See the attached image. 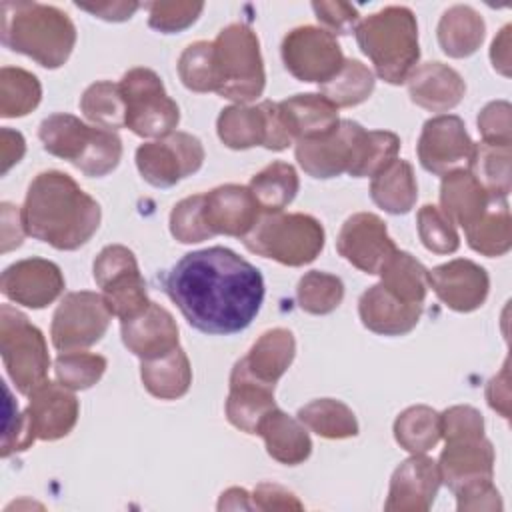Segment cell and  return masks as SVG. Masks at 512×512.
<instances>
[{
	"label": "cell",
	"mask_w": 512,
	"mask_h": 512,
	"mask_svg": "<svg viewBox=\"0 0 512 512\" xmlns=\"http://www.w3.org/2000/svg\"><path fill=\"white\" fill-rule=\"evenodd\" d=\"M298 420L328 440L352 438L358 434V420L354 412L340 400L318 398L298 410Z\"/></svg>",
	"instance_id": "obj_39"
},
{
	"label": "cell",
	"mask_w": 512,
	"mask_h": 512,
	"mask_svg": "<svg viewBox=\"0 0 512 512\" xmlns=\"http://www.w3.org/2000/svg\"><path fill=\"white\" fill-rule=\"evenodd\" d=\"M2 44L44 68H60L76 44V26L66 12L40 2L0 4Z\"/></svg>",
	"instance_id": "obj_3"
},
{
	"label": "cell",
	"mask_w": 512,
	"mask_h": 512,
	"mask_svg": "<svg viewBox=\"0 0 512 512\" xmlns=\"http://www.w3.org/2000/svg\"><path fill=\"white\" fill-rule=\"evenodd\" d=\"M262 216L248 186L222 184L204 194V218L210 232L244 238Z\"/></svg>",
	"instance_id": "obj_22"
},
{
	"label": "cell",
	"mask_w": 512,
	"mask_h": 512,
	"mask_svg": "<svg viewBox=\"0 0 512 512\" xmlns=\"http://www.w3.org/2000/svg\"><path fill=\"white\" fill-rule=\"evenodd\" d=\"M416 224H418V236L430 252L452 254L458 250V246H460L458 232L438 206L424 204L418 210Z\"/></svg>",
	"instance_id": "obj_48"
},
{
	"label": "cell",
	"mask_w": 512,
	"mask_h": 512,
	"mask_svg": "<svg viewBox=\"0 0 512 512\" xmlns=\"http://www.w3.org/2000/svg\"><path fill=\"white\" fill-rule=\"evenodd\" d=\"M0 352L4 368L24 396H30L48 378L50 356L44 334L26 314L10 304L0 308Z\"/></svg>",
	"instance_id": "obj_8"
},
{
	"label": "cell",
	"mask_w": 512,
	"mask_h": 512,
	"mask_svg": "<svg viewBox=\"0 0 512 512\" xmlns=\"http://www.w3.org/2000/svg\"><path fill=\"white\" fill-rule=\"evenodd\" d=\"M38 138L44 150L72 162L90 178L110 174L122 158V140L116 132L88 126L72 114H52L40 122Z\"/></svg>",
	"instance_id": "obj_5"
},
{
	"label": "cell",
	"mask_w": 512,
	"mask_h": 512,
	"mask_svg": "<svg viewBox=\"0 0 512 512\" xmlns=\"http://www.w3.org/2000/svg\"><path fill=\"white\" fill-rule=\"evenodd\" d=\"M202 162V142L188 132H172L136 148L138 172L156 188H170L178 184L182 178L198 172Z\"/></svg>",
	"instance_id": "obj_13"
},
{
	"label": "cell",
	"mask_w": 512,
	"mask_h": 512,
	"mask_svg": "<svg viewBox=\"0 0 512 512\" xmlns=\"http://www.w3.org/2000/svg\"><path fill=\"white\" fill-rule=\"evenodd\" d=\"M438 44L450 58L472 56L486 36L484 18L466 4L448 8L438 22Z\"/></svg>",
	"instance_id": "obj_32"
},
{
	"label": "cell",
	"mask_w": 512,
	"mask_h": 512,
	"mask_svg": "<svg viewBox=\"0 0 512 512\" xmlns=\"http://www.w3.org/2000/svg\"><path fill=\"white\" fill-rule=\"evenodd\" d=\"M218 138L232 150L264 146L280 152L294 144L276 102L264 100L256 106L234 104L220 112L216 120Z\"/></svg>",
	"instance_id": "obj_11"
},
{
	"label": "cell",
	"mask_w": 512,
	"mask_h": 512,
	"mask_svg": "<svg viewBox=\"0 0 512 512\" xmlns=\"http://www.w3.org/2000/svg\"><path fill=\"white\" fill-rule=\"evenodd\" d=\"M276 408L274 386L254 378L242 360H238L230 372V392L226 398L228 422L246 432L256 434L260 420Z\"/></svg>",
	"instance_id": "obj_25"
},
{
	"label": "cell",
	"mask_w": 512,
	"mask_h": 512,
	"mask_svg": "<svg viewBox=\"0 0 512 512\" xmlns=\"http://www.w3.org/2000/svg\"><path fill=\"white\" fill-rule=\"evenodd\" d=\"M100 218V204L60 170L40 172L30 182L22 206L26 234L56 250L84 246L96 234Z\"/></svg>",
	"instance_id": "obj_2"
},
{
	"label": "cell",
	"mask_w": 512,
	"mask_h": 512,
	"mask_svg": "<svg viewBox=\"0 0 512 512\" xmlns=\"http://www.w3.org/2000/svg\"><path fill=\"white\" fill-rule=\"evenodd\" d=\"M216 94L236 104L262 96L266 74L256 32L246 24H228L212 42Z\"/></svg>",
	"instance_id": "obj_6"
},
{
	"label": "cell",
	"mask_w": 512,
	"mask_h": 512,
	"mask_svg": "<svg viewBox=\"0 0 512 512\" xmlns=\"http://www.w3.org/2000/svg\"><path fill=\"white\" fill-rule=\"evenodd\" d=\"M244 246L284 266H304L316 260L324 248L322 224L302 212H262L256 226L242 238Z\"/></svg>",
	"instance_id": "obj_7"
},
{
	"label": "cell",
	"mask_w": 512,
	"mask_h": 512,
	"mask_svg": "<svg viewBox=\"0 0 512 512\" xmlns=\"http://www.w3.org/2000/svg\"><path fill=\"white\" fill-rule=\"evenodd\" d=\"M510 30L512 26L506 24L500 34L494 38L490 48V60L494 70H498L502 76H510Z\"/></svg>",
	"instance_id": "obj_61"
},
{
	"label": "cell",
	"mask_w": 512,
	"mask_h": 512,
	"mask_svg": "<svg viewBox=\"0 0 512 512\" xmlns=\"http://www.w3.org/2000/svg\"><path fill=\"white\" fill-rule=\"evenodd\" d=\"M410 100L430 112H448L466 94L464 78L442 62H424L406 78Z\"/></svg>",
	"instance_id": "obj_26"
},
{
	"label": "cell",
	"mask_w": 512,
	"mask_h": 512,
	"mask_svg": "<svg viewBox=\"0 0 512 512\" xmlns=\"http://www.w3.org/2000/svg\"><path fill=\"white\" fill-rule=\"evenodd\" d=\"M296 354L294 334L286 328L266 330L248 350L244 358H240L246 370L258 378L260 382L276 386L282 374L290 368Z\"/></svg>",
	"instance_id": "obj_31"
},
{
	"label": "cell",
	"mask_w": 512,
	"mask_h": 512,
	"mask_svg": "<svg viewBox=\"0 0 512 512\" xmlns=\"http://www.w3.org/2000/svg\"><path fill=\"white\" fill-rule=\"evenodd\" d=\"M278 108L294 142L324 138L340 124L338 108L320 92L294 94L278 102Z\"/></svg>",
	"instance_id": "obj_28"
},
{
	"label": "cell",
	"mask_w": 512,
	"mask_h": 512,
	"mask_svg": "<svg viewBox=\"0 0 512 512\" xmlns=\"http://www.w3.org/2000/svg\"><path fill=\"white\" fill-rule=\"evenodd\" d=\"M80 10H86L94 14L96 18L108 20V22H124L134 16V12L140 8L138 2H96V4H80L76 2Z\"/></svg>",
	"instance_id": "obj_60"
},
{
	"label": "cell",
	"mask_w": 512,
	"mask_h": 512,
	"mask_svg": "<svg viewBox=\"0 0 512 512\" xmlns=\"http://www.w3.org/2000/svg\"><path fill=\"white\" fill-rule=\"evenodd\" d=\"M178 76L192 92H216V66L212 42L198 40L184 48L178 58Z\"/></svg>",
	"instance_id": "obj_47"
},
{
	"label": "cell",
	"mask_w": 512,
	"mask_h": 512,
	"mask_svg": "<svg viewBox=\"0 0 512 512\" xmlns=\"http://www.w3.org/2000/svg\"><path fill=\"white\" fill-rule=\"evenodd\" d=\"M256 434L262 436L268 456L286 466L302 464L312 452V440L306 426L280 408H272L264 414Z\"/></svg>",
	"instance_id": "obj_29"
},
{
	"label": "cell",
	"mask_w": 512,
	"mask_h": 512,
	"mask_svg": "<svg viewBox=\"0 0 512 512\" xmlns=\"http://www.w3.org/2000/svg\"><path fill=\"white\" fill-rule=\"evenodd\" d=\"M436 464L442 484L456 492L464 484L492 478L494 446L486 436L446 440Z\"/></svg>",
	"instance_id": "obj_23"
},
{
	"label": "cell",
	"mask_w": 512,
	"mask_h": 512,
	"mask_svg": "<svg viewBox=\"0 0 512 512\" xmlns=\"http://www.w3.org/2000/svg\"><path fill=\"white\" fill-rule=\"evenodd\" d=\"M394 438L400 448L412 454H424L432 450L442 438L440 414L424 404L406 408L394 422Z\"/></svg>",
	"instance_id": "obj_40"
},
{
	"label": "cell",
	"mask_w": 512,
	"mask_h": 512,
	"mask_svg": "<svg viewBox=\"0 0 512 512\" xmlns=\"http://www.w3.org/2000/svg\"><path fill=\"white\" fill-rule=\"evenodd\" d=\"M126 104V128L142 138H164L180 122L178 104L166 94L160 76L150 68H132L120 80Z\"/></svg>",
	"instance_id": "obj_9"
},
{
	"label": "cell",
	"mask_w": 512,
	"mask_h": 512,
	"mask_svg": "<svg viewBox=\"0 0 512 512\" xmlns=\"http://www.w3.org/2000/svg\"><path fill=\"white\" fill-rule=\"evenodd\" d=\"M440 484L438 464L424 454H412L394 470L384 510L426 512L432 506Z\"/></svg>",
	"instance_id": "obj_21"
},
{
	"label": "cell",
	"mask_w": 512,
	"mask_h": 512,
	"mask_svg": "<svg viewBox=\"0 0 512 512\" xmlns=\"http://www.w3.org/2000/svg\"><path fill=\"white\" fill-rule=\"evenodd\" d=\"M64 276L58 264L46 258H24L10 264L0 278L2 294L26 308L40 310L64 292Z\"/></svg>",
	"instance_id": "obj_18"
},
{
	"label": "cell",
	"mask_w": 512,
	"mask_h": 512,
	"mask_svg": "<svg viewBox=\"0 0 512 512\" xmlns=\"http://www.w3.org/2000/svg\"><path fill=\"white\" fill-rule=\"evenodd\" d=\"M300 180L296 168L288 162H272L252 176L248 190L262 212H282L298 194Z\"/></svg>",
	"instance_id": "obj_36"
},
{
	"label": "cell",
	"mask_w": 512,
	"mask_h": 512,
	"mask_svg": "<svg viewBox=\"0 0 512 512\" xmlns=\"http://www.w3.org/2000/svg\"><path fill=\"white\" fill-rule=\"evenodd\" d=\"M456 508L466 510H502V498L490 480H476L460 486L456 492Z\"/></svg>",
	"instance_id": "obj_55"
},
{
	"label": "cell",
	"mask_w": 512,
	"mask_h": 512,
	"mask_svg": "<svg viewBox=\"0 0 512 512\" xmlns=\"http://www.w3.org/2000/svg\"><path fill=\"white\" fill-rule=\"evenodd\" d=\"M218 510H254L252 496L244 488L232 486L226 492H222L218 500Z\"/></svg>",
	"instance_id": "obj_62"
},
{
	"label": "cell",
	"mask_w": 512,
	"mask_h": 512,
	"mask_svg": "<svg viewBox=\"0 0 512 512\" xmlns=\"http://www.w3.org/2000/svg\"><path fill=\"white\" fill-rule=\"evenodd\" d=\"M148 10V26L162 32L174 34L192 26L204 10L202 2H150Z\"/></svg>",
	"instance_id": "obj_50"
},
{
	"label": "cell",
	"mask_w": 512,
	"mask_h": 512,
	"mask_svg": "<svg viewBox=\"0 0 512 512\" xmlns=\"http://www.w3.org/2000/svg\"><path fill=\"white\" fill-rule=\"evenodd\" d=\"M94 280L102 288V298L112 316L122 320L142 314L150 306L146 282L140 274L136 256L122 244L100 250L92 266Z\"/></svg>",
	"instance_id": "obj_10"
},
{
	"label": "cell",
	"mask_w": 512,
	"mask_h": 512,
	"mask_svg": "<svg viewBox=\"0 0 512 512\" xmlns=\"http://www.w3.org/2000/svg\"><path fill=\"white\" fill-rule=\"evenodd\" d=\"M252 496V506L254 510H302V502L296 498L294 492H290L288 488L274 484V482H260Z\"/></svg>",
	"instance_id": "obj_56"
},
{
	"label": "cell",
	"mask_w": 512,
	"mask_h": 512,
	"mask_svg": "<svg viewBox=\"0 0 512 512\" xmlns=\"http://www.w3.org/2000/svg\"><path fill=\"white\" fill-rule=\"evenodd\" d=\"M400 150V138L388 130H364L356 160L348 170L354 178H366L390 164Z\"/></svg>",
	"instance_id": "obj_46"
},
{
	"label": "cell",
	"mask_w": 512,
	"mask_h": 512,
	"mask_svg": "<svg viewBox=\"0 0 512 512\" xmlns=\"http://www.w3.org/2000/svg\"><path fill=\"white\" fill-rule=\"evenodd\" d=\"M110 318L102 294L90 290L68 292L52 316V344L60 352L90 348L106 334Z\"/></svg>",
	"instance_id": "obj_12"
},
{
	"label": "cell",
	"mask_w": 512,
	"mask_h": 512,
	"mask_svg": "<svg viewBox=\"0 0 512 512\" xmlns=\"http://www.w3.org/2000/svg\"><path fill=\"white\" fill-rule=\"evenodd\" d=\"M366 128L354 120H340L336 130L324 138L298 140L294 154L300 168L312 178H334L348 172L356 160Z\"/></svg>",
	"instance_id": "obj_16"
},
{
	"label": "cell",
	"mask_w": 512,
	"mask_h": 512,
	"mask_svg": "<svg viewBox=\"0 0 512 512\" xmlns=\"http://www.w3.org/2000/svg\"><path fill=\"white\" fill-rule=\"evenodd\" d=\"M312 10L330 34H350L356 30L360 20L358 8L346 2H312Z\"/></svg>",
	"instance_id": "obj_54"
},
{
	"label": "cell",
	"mask_w": 512,
	"mask_h": 512,
	"mask_svg": "<svg viewBox=\"0 0 512 512\" xmlns=\"http://www.w3.org/2000/svg\"><path fill=\"white\" fill-rule=\"evenodd\" d=\"M170 232L182 244H196L214 236L204 218V194L188 196L172 208Z\"/></svg>",
	"instance_id": "obj_49"
},
{
	"label": "cell",
	"mask_w": 512,
	"mask_h": 512,
	"mask_svg": "<svg viewBox=\"0 0 512 512\" xmlns=\"http://www.w3.org/2000/svg\"><path fill=\"white\" fill-rule=\"evenodd\" d=\"M26 152L24 136L18 130L2 128L0 130V174H6L14 164L22 160Z\"/></svg>",
	"instance_id": "obj_59"
},
{
	"label": "cell",
	"mask_w": 512,
	"mask_h": 512,
	"mask_svg": "<svg viewBox=\"0 0 512 512\" xmlns=\"http://www.w3.org/2000/svg\"><path fill=\"white\" fill-rule=\"evenodd\" d=\"M492 200L494 198H490V194L466 168L442 176L440 210L452 224H458L464 230L486 212Z\"/></svg>",
	"instance_id": "obj_30"
},
{
	"label": "cell",
	"mask_w": 512,
	"mask_h": 512,
	"mask_svg": "<svg viewBox=\"0 0 512 512\" xmlns=\"http://www.w3.org/2000/svg\"><path fill=\"white\" fill-rule=\"evenodd\" d=\"M162 286L186 322L212 336L246 330L264 302L260 270L224 246L184 254Z\"/></svg>",
	"instance_id": "obj_1"
},
{
	"label": "cell",
	"mask_w": 512,
	"mask_h": 512,
	"mask_svg": "<svg viewBox=\"0 0 512 512\" xmlns=\"http://www.w3.org/2000/svg\"><path fill=\"white\" fill-rule=\"evenodd\" d=\"M510 102L494 100L486 104L478 114V130L482 142L490 146H510L512 144V118Z\"/></svg>",
	"instance_id": "obj_51"
},
{
	"label": "cell",
	"mask_w": 512,
	"mask_h": 512,
	"mask_svg": "<svg viewBox=\"0 0 512 512\" xmlns=\"http://www.w3.org/2000/svg\"><path fill=\"white\" fill-rule=\"evenodd\" d=\"M106 358L102 354L72 350L60 352L54 360V372L62 386L70 390L92 388L106 372Z\"/></svg>",
	"instance_id": "obj_45"
},
{
	"label": "cell",
	"mask_w": 512,
	"mask_h": 512,
	"mask_svg": "<svg viewBox=\"0 0 512 512\" xmlns=\"http://www.w3.org/2000/svg\"><path fill=\"white\" fill-rule=\"evenodd\" d=\"M122 342L140 360L160 358L178 348V324L174 316L156 302L128 320L120 322Z\"/></svg>",
	"instance_id": "obj_24"
},
{
	"label": "cell",
	"mask_w": 512,
	"mask_h": 512,
	"mask_svg": "<svg viewBox=\"0 0 512 512\" xmlns=\"http://www.w3.org/2000/svg\"><path fill=\"white\" fill-rule=\"evenodd\" d=\"M28 398L26 416L36 440L52 442L72 432L78 422L80 404L70 388L46 380Z\"/></svg>",
	"instance_id": "obj_20"
},
{
	"label": "cell",
	"mask_w": 512,
	"mask_h": 512,
	"mask_svg": "<svg viewBox=\"0 0 512 512\" xmlns=\"http://www.w3.org/2000/svg\"><path fill=\"white\" fill-rule=\"evenodd\" d=\"M440 432L444 440L484 436V418L474 406H452L440 414Z\"/></svg>",
	"instance_id": "obj_53"
},
{
	"label": "cell",
	"mask_w": 512,
	"mask_h": 512,
	"mask_svg": "<svg viewBox=\"0 0 512 512\" xmlns=\"http://www.w3.org/2000/svg\"><path fill=\"white\" fill-rule=\"evenodd\" d=\"M6 392V416H4V434H2V458H8L14 452L28 450L34 444V434L30 430V422L26 412H18V404H14L10 390Z\"/></svg>",
	"instance_id": "obj_52"
},
{
	"label": "cell",
	"mask_w": 512,
	"mask_h": 512,
	"mask_svg": "<svg viewBox=\"0 0 512 512\" xmlns=\"http://www.w3.org/2000/svg\"><path fill=\"white\" fill-rule=\"evenodd\" d=\"M356 42L388 84H404L420 58L416 16L406 6H386L358 22Z\"/></svg>",
	"instance_id": "obj_4"
},
{
	"label": "cell",
	"mask_w": 512,
	"mask_h": 512,
	"mask_svg": "<svg viewBox=\"0 0 512 512\" xmlns=\"http://www.w3.org/2000/svg\"><path fill=\"white\" fill-rule=\"evenodd\" d=\"M474 142L464 120L454 114H440L424 122L418 138V160L424 170L446 176L468 166Z\"/></svg>",
	"instance_id": "obj_15"
},
{
	"label": "cell",
	"mask_w": 512,
	"mask_h": 512,
	"mask_svg": "<svg viewBox=\"0 0 512 512\" xmlns=\"http://www.w3.org/2000/svg\"><path fill=\"white\" fill-rule=\"evenodd\" d=\"M80 110L98 128L112 132L126 128V104L120 84L108 80L90 84L80 98Z\"/></svg>",
	"instance_id": "obj_43"
},
{
	"label": "cell",
	"mask_w": 512,
	"mask_h": 512,
	"mask_svg": "<svg viewBox=\"0 0 512 512\" xmlns=\"http://www.w3.org/2000/svg\"><path fill=\"white\" fill-rule=\"evenodd\" d=\"M344 298V284L338 276L320 272V270H310L306 272L298 286H296V300L300 308L308 314H330L334 312Z\"/></svg>",
	"instance_id": "obj_44"
},
{
	"label": "cell",
	"mask_w": 512,
	"mask_h": 512,
	"mask_svg": "<svg viewBox=\"0 0 512 512\" xmlns=\"http://www.w3.org/2000/svg\"><path fill=\"white\" fill-rule=\"evenodd\" d=\"M468 246L488 258L504 256L512 246V220L508 200H492L486 212L464 230Z\"/></svg>",
	"instance_id": "obj_35"
},
{
	"label": "cell",
	"mask_w": 512,
	"mask_h": 512,
	"mask_svg": "<svg viewBox=\"0 0 512 512\" xmlns=\"http://www.w3.org/2000/svg\"><path fill=\"white\" fill-rule=\"evenodd\" d=\"M424 304H404L382 284L370 286L358 300L362 324L382 336H402L416 328Z\"/></svg>",
	"instance_id": "obj_27"
},
{
	"label": "cell",
	"mask_w": 512,
	"mask_h": 512,
	"mask_svg": "<svg viewBox=\"0 0 512 512\" xmlns=\"http://www.w3.org/2000/svg\"><path fill=\"white\" fill-rule=\"evenodd\" d=\"M140 378L152 396L160 400H176L184 396L192 384L190 360L178 346L160 358L142 360Z\"/></svg>",
	"instance_id": "obj_34"
},
{
	"label": "cell",
	"mask_w": 512,
	"mask_h": 512,
	"mask_svg": "<svg viewBox=\"0 0 512 512\" xmlns=\"http://www.w3.org/2000/svg\"><path fill=\"white\" fill-rule=\"evenodd\" d=\"M42 98V86L38 78L14 66H4L0 70V116L20 118L30 114Z\"/></svg>",
	"instance_id": "obj_42"
},
{
	"label": "cell",
	"mask_w": 512,
	"mask_h": 512,
	"mask_svg": "<svg viewBox=\"0 0 512 512\" xmlns=\"http://www.w3.org/2000/svg\"><path fill=\"white\" fill-rule=\"evenodd\" d=\"M426 268L408 252L396 250L380 268V284L404 304H424L428 280Z\"/></svg>",
	"instance_id": "obj_37"
},
{
	"label": "cell",
	"mask_w": 512,
	"mask_h": 512,
	"mask_svg": "<svg viewBox=\"0 0 512 512\" xmlns=\"http://www.w3.org/2000/svg\"><path fill=\"white\" fill-rule=\"evenodd\" d=\"M374 74L360 60L344 58L342 68L328 82L320 84V94L336 108L358 106L374 92Z\"/></svg>",
	"instance_id": "obj_41"
},
{
	"label": "cell",
	"mask_w": 512,
	"mask_h": 512,
	"mask_svg": "<svg viewBox=\"0 0 512 512\" xmlns=\"http://www.w3.org/2000/svg\"><path fill=\"white\" fill-rule=\"evenodd\" d=\"M16 208L18 206H12L8 202L2 204V252L18 248L26 234V228L22 222V210H16Z\"/></svg>",
	"instance_id": "obj_58"
},
{
	"label": "cell",
	"mask_w": 512,
	"mask_h": 512,
	"mask_svg": "<svg viewBox=\"0 0 512 512\" xmlns=\"http://www.w3.org/2000/svg\"><path fill=\"white\" fill-rule=\"evenodd\" d=\"M370 196L374 204L388 214L410 212L418 198L412 164L402 158H394L390 164H386L372 176Z\"/></svg>",
	"instance_id": "obj_33"
},
{
	"label": "cell",
	"mask_w": 512,
	"mask_h": 512,
	"mask_svg": "<svg viewBox=\"0 0 512 512\" xmlns=\"http://www.w3.org/2000/svg\"><path fill=\"white\" fill-rule=\"evenodd\" d=\"M286 70L300 82L324 84L344 64L342 48L334 34L318 26H298L282 40Z\"/></svg>",
	"instance_id": "obj_14"
},
{
	"label": "cell",
	"mask_w": 512,
	"mask_h": 512,
	"mask_svg": "<svg viewBox=\"0 0 512 512\" xmlns=\"http://www.w3.org/2000/svg\"><path fill=\"white\" fill-rule=\"evenodd\" d=\"M486 400L492 410H496L502 418L510 416V370L508 360L504 362L500 374H496L486 386Z\"/></svg>",
	"instance_id": "obj_57"
},
{
	"label": "cell",
	"mask_w": 512,
	"mask_h": 512,
	"mask_svg": "<svg viewBox=\"0 0 512 512\" xmlns=\"http://www.w3.org/2000/svg\"><path fill=\"white\" fill-rule=\"evenodd\" d=\"M338 254L366 274H378L384 262L398 250L388 236L386 224L372 212H358L346 218L336 238Z\"/></svg>",
	"instance_id": "obj_17"
},
{
	"label": "cell",
	"mask_w": 512,
	"mask_h": 512,
	"mask_svg": "<svg viewBox=\"0 0 512 512\" xmlns=\"http://www.w3.org/2000/svg\"><path fill=\"white\" fill-rule=\"evenodd\" d=\"M510 158V146H490L480 142L474 144L466 170L482 184L490 198L506 200L512 188Z\"/></svg>",
	"instance_id": "obj_38"
},
{
	"label": "cell",
	"mask_w": 512,
	"mask_h": 512,
	"mask_svg": "<svg viewBox=\"0 0 512 512\" xmlns=\"http://www.w3.org/2000/svg\"><path fill=\"white\" fill-rule=\"evenodd\" d=\"M426 280L438 300L456 312L478 310L490 290L488 272L466 258H456L428 270Z\"/></svg>",
	"instance_id": "obj_19"
}]
</instances>
